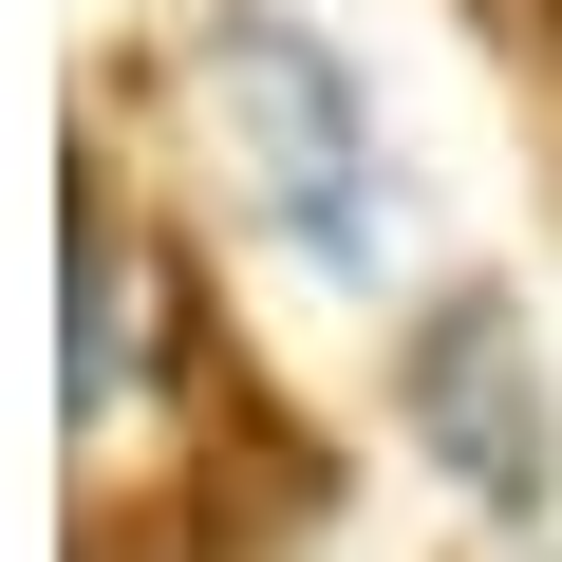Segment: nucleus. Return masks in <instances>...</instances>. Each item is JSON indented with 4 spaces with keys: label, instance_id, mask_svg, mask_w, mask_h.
<instances>
[{
    "label": "nucleus",
    "instance_id": "f257e3e1",
    "mask_svg": "<svg viewBox=\"0 0 562 562\" xmlns=\"http://www.w3.org/2000/svg\"><path fill=\"white\" fill-rule=\"evenodd\" d=\"M413 413L469 450V487H487V506H543V487H562V431H543V394H506V319H487V301H450V319H431Z\"/></svg>",
    "mask_w": 562,
    "mask_h": 562
}]
</instances>
